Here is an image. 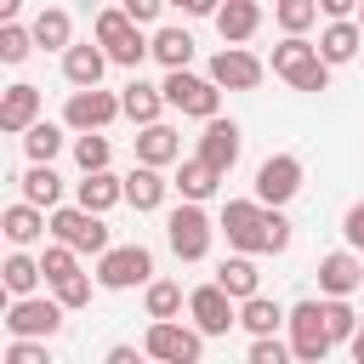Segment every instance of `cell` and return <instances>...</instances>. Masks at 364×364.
Here are the masks:
<instances>
[{"label": "cell", "mask_w": 364, "mask_h": 364, "mask_svg": "<svg viewBox=\"0 0 364 364\" xmlns=\"http://www.w3.org/2000/svg\"><path fill=\"white\" fill-rule=\"evenodd\" d=\"M273 74H284L296 91H324V85H330V63H324L318 46L301 40V34H290L284 46H273Z\"/></svg>", "instance_id": "obj_3"}, {"label": "cell", "mask_w": 364, "mask_h": 364, "mask_svg": "<svg viewBox=\"0 0 364 364\" xmlns=\"http://www.w3.org/2000/svg\"><path fill=\"white\" fill-rule=\"evenodd\" d=\"M256 28H262V6H256V0H222V6H216V34H222L228 46H245Z\"/></svg>", "instance_id": "obj_21"}, {"label": "cell", "mask_w": 364, "mask_h": 364, "mask_svg": "<svg viewBox=\"0 0 364 364\" xmlns=\"http://www.w3.org/2000/svg\"><path fill=\"white\" fill-rule=\"evenodd\" d=\"M28 28H34V46H46V51H68V46H74V23H68L63 6H46Z\"/></svg>", "instance_id": "obj_27"}, {"label": "cell", "mask_w": 364, "mask_h": 364, "mask_svg": "<svg viewBox=\"0 0 364 364\" xmlns=\"http://www.w3.org/2000/svg\"><path fill=\"white\" fill-rule=\"evenodd\" d=\"M28 51H34V28L6 23V28H0V63H23Z\"/></svg>", "instance_id": "obj_38"}, {"label": "cell", "mask_w": 364, "mask_h": 364, "mask_svg": "<svg viewBox=\"0 0 364 364\" xmlns=\"http://www.w3.org/2000/svg\"><path fill=\"white\" fill-rule=\"evenodd\" d=\"M74 256H80V250H74V245H63V239H57V245H46V256H40V267H46V284H51V279H68V273L80 267Z\"/></svg>", "instance_id": "obj_39"}, {"label": "cell", "mask_w": 364, "mask_h": 364, "mask_svg": "<svg viewBox=\"0 0 364 364\" xmlns=\"http://www.w3.org/2000/svg\"><path fill=\"white\" fill-rule=\"evenodd\" d=\"M199 159H210L222 176L233 171V159H239V125L233 119H205V136H199Z\"/></svg>", "instance_id": "obj_18"}, {"label": "cell", "mask_w": 364, "mask_h": 364, "mask_svg": "<svg viewBox=\"0 0 364 364\" xmlns=\"http://www.w3.org/2000/svg\"><path fill=\"white\" fill-rule=\"evenodd\" d=\"M63 301L57 296H17L11 301V313H6V330L11 336H40V341H51L57 330H63Z\"/></svg>", "instance_id": "obj_10"}, {"label": "cell", "mask_w": 364, "mask_h": 364, "mask_svg": "<svg viewBox=\"0 0 364 364\" xmlns=\"http://www.w3.org/2000/svg\"><path fill=\"white\" fill-rule=\"evenodd\" d=\"M136 28H142V23H136L125 6H108V11H97V46H102V51H108L119 68H136V63L154 51V46H148Z\"/></svg>", "instance_id": "obj_2"}, {"label": "cell", "mask_w": 364, "mask_h": 364, "mask_svg": "<svg viewBox=\"0 0 364 364\" xmlns=\"http://www.w3.org/2000/svg\"><path fill=\"white\" fill-rule=\"evenodd\" d=\"M176 313H182V284L148 279V318H176Z\"/></svg>", "instance_id": "obj_35"}, {"label": "cell", "mask_w": 364, "mask_h": 364, "mask_svg": "<svg viewBox=\"0 0 364 364\" xmlns=\"http://www.w3.org/2000/svg\"><path fill=\"white\" fill-rule=\"evenodd\" d=\"M341 233H347V245H353V250H364V199L341 216Z\"/></svg>", "instance_id": "obj_42"}, {"label": "cell", "mask_w": 364, "mask_h": 364, "mask_svg": "<svg viewBox=\"0 0 364 364\" xmlns=\"http://www.w3.org/2000/svg\"><path fill=\"white\" fill-rule=\"evenodd\" d=\"M165 102L188 119H216V102H222V85L205 74H188V68H165Z\"/></svg>", "instance_id": "obj_4"}, {"label": "cell", "mask_w": 364, "mask_h": 364, "mask_svg": "<svg viewBox=\"0 0 364 364\" xmlns=\"http://www.w3.org/2000/svg\"><path fill=\"white\" fill-rule=\"evenodd\" d=\"M273 23H279L284 34H307V28L318 23V0H279V6H273Z\"/></svg>", "instance_id": "obj_34"}, {"label": "cell", "mask_w": 364, "mask_h": 364, "mask_svg": "<svg viewBox=\"0 0 364 364\" xmlns=\"http://www.w3.org/2000/svg\"><path fill=\"white\" fill-rule=\"evenodd\" d=\"M74 199L85 210H114L125 199V176H108V171H85V182H74Z\"/></svg>", "instance_id": "obj_24"}, {"label": "cell", "mask_w": 364, "mask_h": 364, "mask_svg": "<svg viewBox=\"0 0 364 364\" xmlns=\"http://www.w3.org/2000/svg\"><path fill=\"white\" fill-rule=\"evenodd\" d=\"M165 239H171L176 262H205V250H210V216L199 210V199H182L165 216Z\"/></svg>", "instance_id": "obj_6"}, {"label": "cell", "mask_w": 364, "mask_h": 364, "mask_svg": "<svg viewBox=\"0 0 364 364\" xmlns=\"http://www.w3.org/2000/svg\"><path fill=\"white\" fill-rule=\"evenodd\" d=\"M0 279H6V290H11V296H34V284L46 279V267H40L34 256H23V245H17V250L6 256V267H0Z\"/></svg>", "instance_id": "obj_31"}, {"label": "cell", "mask_w": 364, "mask_h": 364, "mask_svg": "<svg viewBox=\"0 0 364 364\" xmlns=\"http://www.w3.org/2000/svg\"><path fill=\"white\" fill-rule=\"evenodd\" d=\"M358 28H364V0H358Z\"/></svg>", "instance_id": "obj_49"}, {"label": "cell", "mask_w": 364, "mask_h": 364, "mask_svg": "<svg viewBox=\"0 0 364 364\" xmlns=\"http://www.w3.org/2000/svg\"><path fill=\"white\" fill-rule=\"evenodd\" d=\"M290 353H296V347H284L279 336H256V341H250V364H284Z\"/></svg>", "instance_id": "obj_41"}, {"label": "cell", "mask_w": 364, "mask_h": 364, "mask_svg": "<svg viewBox=\"0 0 364 364\" xmlns=\"http://www.w3.org/2000/svg\"><path fill=\"white\" fill-rule=\"evenodd\" d=\"M74 159H80V171H108V136L80 131L74 136Z\"/></svg>", "instance_id": "obj_36"}, {"label": "cell", "mask_w": 364, "mask_h": 364, "mask_svg": "<svg viewBox=\"0 0 364 364\" xmlns=\"http://www.w3.org/2000/svg\"><path fill=\"white\" fill-rule=\"evenodd\" d=\"M262 57H250L245 46H228V51H216L210 57V80L222 85V91H256L262 85Z\"/></svg>", "instance_id": "obj_14"}, {"label": "cell", "mask_w": 364, "mask_h": 364, "mask_svg": "<svg viewBox=\"0 0 364 364\" xmlns=\"http://www.w3.org/2000/svg\"><path fill=\"white\" fill-rule=\"evenodd\" d=\"M165 6H182V11H193V0H165Z\"/></svg>", "instance_id": "obj_48"}, {"label": "cell", "mask_w": 364, "mask_h": 364, "mask_svg": "<svg viewBox=\"0 0 364 364\" xmlns=\"http://www.w3.org/2000/svg\"><path fill=\"white\" fill-rule=\"evenodd\" d=\"M324 324H330V336H336V341H353L358 313L347 307V296H324Z\"/></svg>", "instance_id": "obj_37"}, {"label": "cell", "mask_w": 364, "mask_h": 364, "mask_svg": "<svg viewBox=\"0 0 364 364\" xmlns=\"http://www.w3.org/2000/svg\"><path fill=\"white\" fill-rule=\"evenodd\" d=\"M57 148H63V131H57L51 119H34V125L23 131V154H28V159H46V165H51Z\"/></svg>", "instance_id": "obj_33"}, {"label": "cell", "mask_w": 364, "mask_h": 364, "mask_svg": "<svg viewBox=\"0 0 364 364\" xmlns=\"http://www.w3.org/2000/svg\"><path fill=\"white\" fill-rule=\"evenodd\" d=\"M284 324H290V347H296L301 364H318V358L336 347V336H330V324H324V301H296Z\"/></svg>", "instance_id": "obj_8"}, {"label": "cell", "mask_w": 364, "mask_h": 364, "mask_svg": "<svg viewBox=\"0 0 364 364\" xmlns=\"http://www.w3.org/2000/svg\"><path fill=\"white\" fill-rule=\"evenodd\" d=\"M165 188H171V182L159 176V165H142V159H136V171L125 176V205H131V210H159V205H165Z\"/></svg>", "instance_id": "obj_22"}, {"label": "cell", "mask_w": 364, "mask_h": 364, "mask_svg": "<svg viewBox=\"0 0 364 364\" xmlns=\"http://www.w3.org/2000/svg\"><path fill=\"white\" fill-rule=\"evenodd\" d=\"M239 296H228L222 284H199L193 296H188V313H193V324L205 330V336H228L233 324H239V307H233Z\"/></svg>", "instance_id": "obj_13"}, {"label": "cell", "mask_w": 364, "mask_h": 364, "mask_svg": "<svg viewBox=\"0 0 364 364\" xmlns=\"http://www.w3.org/2000/svg\"><path fill=\"white\" fill-rule=\"evenodd\" d=\"M148 46H154V57H159L165 68H188V63H193V34H188V28H159Z\"/></svg>", "instance_id": "obj_32"}, {"label": "cell", "mask_w": 364, "mask_h": 364, "mask_svg": "<svg viewBox=\"0 0 364 364\" xmlns=\"http://www.w3.org/2000/svg\"><path fill=\"white\" fill-rule=\"evenodd\" d=\"M108 364H136V347H108Z\"/></svg>", "instance_id": "obj_45"}, {"label": "cell", "mask_w": 364, "mask_h": 364, "mask_svg": "<svg viewBox=\"0 0 364 364\" xmlns=\"http://www.w3.org/2000/svg\"><path fill=\"white\" fill-rule=\"evenodd\" d=\"M23 199H34V205L57 210V199H63V176H57L46 159H34V165H28V176H23Z\"/></svg>", "instance_id": "obj_30"}, {"label": "cell", "mask_w": 364, "mask_h": 364, "mask_svg": "<svg viewBox=\"0 0 364 364\" xmlns=\"http://www.w3.org/2000/svg\"><path fill=\"white\" fill-rule=\"evenodd\" d=\"M142 353L148 358H165V364H199V353H205V330L193 324H176V318H154L148 324V336H142Z\"/></svg>", "instance_id": "obj_5"}, {"label": "cell", "mask_w": 364, "mask_h": 364, "mask_svg": "<svg viewBox=\"0 0 364 364\" xmlns=\"http://www.w3.org/2000/svg\"><path fill=\"white\" fill-rule=\"evenodd\" d=\"M324 17H358V0H318Z\"/></svg>", "instance_id": "obj_44"}, {"label": "cell", "mask_w": 364, "mask_h": 364, "mask_svg": "<svg viewBox=\"0 0 364 364\" xmlns=\"http://www.w3.org/2000/svg\"><path fill=\"white\" fill-rule=\"evenodd\" d=\"M17 6H23V0H0V17L11 23V17H17Z\"/></svg>", "instance_id": "obj_47"}, {"label": "cell", "mask_w": 364, "mask_h": 364, "mask_svg": "<svg viewBox=\"0 0 364 364\" xmlns=\"http://www.w3.org/2000/svg\"><path fill=\"white\" fill-rule=\"evenodd\" d=\"M51 239H63V245H74V250H91V256H102V250H108L102 210H85V205L51 210Z\"/></svg>", "instance_id": "obj_9"}, {"label": "cell", "mask_w": 364, "mask_h": 364, "mask_svg": "<svg viewBox=\"0 0 364 364\" xmlns=\"http://www.w3.org/2000/svg\"><path fill=\"white\" fill-rule=\"evenodd\" d=\"M216 182H222V171H216L210 159H199V154H193V159H182V171H176V188H182V199H199V205L216 193Z\"/></svg>", "instance_id": "obj_28"}, {"label": "cell", "mask_w": 364, "mask_h": 364, "mask_svg": "<svg viewBox=\"0 0 364 364\" xmlns=\"http://www.w3.org/2000/svg\"><path fill=\"white\" fill-rule=\"evenodd\" d=\"M358 46H364V28H358V17H330V28L318 34V57L336 68V63H353L358 57Z\"/></svg>", "instance_id": "obj_19"}, {"label": "cell", "mask_w": 364, "mask_h": 364, "mask_svg": "<svg viewBox=\"0 0 364 364\" xmlns=\"http://www.w3.org/2000/svg\"><path fill=\"white\" fill-rule=\"evenodd\" d=\"M216 284H222L228 296H239V301H245V296H256V290H262V273H256L250 250H233V256L216 267Z\"/></svg>", "instance_id": "obj_26"}, {"label": "cell", "mask_w": 364, "mask_h": 364, "mask_svg": "<svg viewBox=\"0 0 364 364\" xmlns=\"http://www.w3.org/2000/svg\"><path fill=\"white\" fill-rule=\"evenodd\" d=\"M222 233H228L233 250L273 256V205H262V199H228L222 205Z\"/></svg>", "instance_id": "obj_1"}, {"label": "cell", "mask_w": 364, "mask_h": 364, "mask_svg": "<svg viewBox=\"0 0 364 364\" xmlns=\"http://www.w3.org/2000/svg\"><path fill=\"white\" fill-rule=\"evenodd\" d=\"M284 318H290V313H284L279 301H267L262 290H256V296H245V307H239V324H245L250 336H273Z\"/></svg>", "instance_id": "obj_29"}, {"label": "cell", "mask_w": 364, "mask_h": 364, "mask_svg": "<svg viewBox=\"0 0 364 364\" xmlns=\"http://www.w3.org/2000/svg\"><path fill=\"white\" fill-rule=\"evenodd\" d=\"M51 290H57V301H63V307H85V301H91V279H85L80 267H74L68 279H51Z\"/></svg>", "instance_id": "obj_40"}, {"label": "cell", "mask_w": 364, "mask_h": 364, "mask_svg": "<svg viewBox=\"0 0 364 364\" xmlns=\"http://www.w3.org/2000/svg\"><path fill=\"white\" fill-rule=\"evenodd\" d=\"M114 57L102 51V46H68L63 51V74H68V85H102V68H108Z\"/></svg>", "instance_id": "obj_23"}, {"label": "cell", "mask_w": 364, "mask_h": 364, "mask_svg": "<svg viewBox=\"0 0 364 364\" xmlns=\"http://www.w3.org/2000/svg\"><path fill=\"white\" fill-rule=\"evenodd\" d=\"M34 119H40V85H28V80L6 85V97H0V131L23 136Z\"/></svg>", "instance_id": "obj_16"}, {"label": "cell", "mask_w": 364, "mask_h": 364, "mask_svg": "<svg viewBox=\"0 0 364 364\" xmlns=\"http://www.w3.org/2000/svg\"><path fill=\"white\" fill-rule=\"evenodd\" d=\"M0 233H6L11 245H34L40 233H51V216H46V205L17 199V205H6V210H0Z\"/></svg>", "instance_id": "obj_17"}, {"label": "cell", "mask_w": 364, "mask_h": 364, "mask_svg": "<svg viewBox=\"0 0 364 364\" xmlns=\"http://www.w3.org/2000/svg\"><path fill=\"white\" fill-rule=\"evenodd\" d=\"M114 114H125V102H119L114 91H102V85H74V97H68V108H63V119H68L74 131H102Z\"/></svg>", "instance_id": "obj_12"}, {"label": "cell", "mask_w": 364, "mask_h": 364, "mask_svg": "<svg viewBox=\"0 0 364 364\" xmlns=\"http://www.w3.org/2000/svg\"><path fill=\"white\" fill-rule=\"evenodd\" d=\"M364 284V256L347 245V250H330L324 262H318V290L324 296H353Z\"/></svg>", "instance_id": "obj_15"}, {"label": "cell", "mask_w": 364, "mask_h": 364, "mask_svg": "<svg viewBox=\"0 0 364 364\" xmlns=\"http://www.w3.org/2000/svg\"><path fill=\"white\" fill-rule=\"evenodd\" d=\"M119 6H125V11L136 17V23H154V17L165 11V0H119Z\"/></svg>", "instance_id": "obj_43"}, {"label": "cell", "mask_w": 364, "mask_h": 364, "mask_svg": "<svg viewBox=\"0 0 364 364\" xmlns=\"http://www.w3.org/2000/svg\"><path fill=\"white\" fill-rule=\"evenodd\" d=\"M148 279H154L148 245H108L97 256V284L102 290H131V284H148Z\"/></svg>", "instance_id": "obj_7"}, {"label": "cell", "mask_w": 364, "mask_h": 364, "mask_svg": "<svg viewBox=\"0 0 364 364\" xmlns=\"http://www.w3.org/2000/svg\"><path fill=\"white\" fill-rule=\"evenodd\" d=\"M347 347H353V358L364 364V318H358V330H353V341H347Z\"/></svg>", "instance_id": "obj_46"}, {"label": "cell", "mask_w": 364, "mask_h": 364, "mask_svg": "<svg viewBox=\"0 0 364 364\" xmlns=\"http://www.w3.org/2000/svg\"><path fill=\"white\" fill-rule=\"evenodd\" d=\"M136 159L165 171V165H176V159H182V136H176L165 119H154V125H142V131H136Z\"/></svg>", "instance_id": "obj_20"}, {"label": "cell", "mask_w": 364, "mask_h": 364, "mask_svg": "<svg viewBox=\"0 0 364 364\" xmlns=\"http://www.w3.org/2000/svg\"><path fill=\"white\" fill-rule=\"evenodd\" d=\"M119 102H125V119H136V125H154L159 108H171V102H165V85H148V80H131V85L119 91Z\"/></svg>", "instance_id": "obj_25"}, {"label": "cell", "mask_w": 364, "mask_h": 364, "mask_svg": "<svg viewBox=\"0 0 364 364\" xmlns=\"http://www.w3.org/2000/svg\"><path fill=\"white\" fill-rule=\"evenodd\" d=\"M301 193V159L296 154H267L256 165V199L262 205H290Z\"/></svg>", "instance_id": "obj_11"}]
</instances>
